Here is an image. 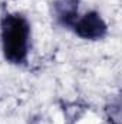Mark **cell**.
Segmentation results:
<instances>
[{
    "instance_id": "obj_1",
    "label": "cell",
    "mask_w": 122,
    "mask_h": 124,
    "mask_svg": "<svg viewBox=\"0 0 122 124\" xmlns=\"http://www.w3.org/2000/svg\"><path fill=\"white\" fill-rule=\"evenodd\" d=\"M29 23L22 15H7L1 22L4 58L12 63L26 61L29 48Z\"/></svg>"
},
{
    "instance_id": "obj_2",
    "label": "cell",
    "mask_w": 122,
    "mask_h": 124,
    "mask_svg": "<svg viewBox=\"0 0 122 124\" xmlns=\"http://www.w3.org/2000/svg\"><path fill=\"white\" fill-rule=\"evenodd\" d=\"M75 32L83 39H101L106 33V25L96 12H89L78 22H75Z\"/></svg>"
},
{
    "instance_id": "obj_3",
    "label": "cell",
    "mask_w": 122,
    "mask_h": 124,
    "mask_svg": "<svg viewBox=\"0 0 122 124\" xmlns=\"http://www.w3.org/2000/svg\"><path fill=\"white\" fill-rule=\"evenodd\" d=\"M78 4L79 0H55L53 7L56 17L63 26H72L78 17Z\"/></svg>"
}]
</instances>
